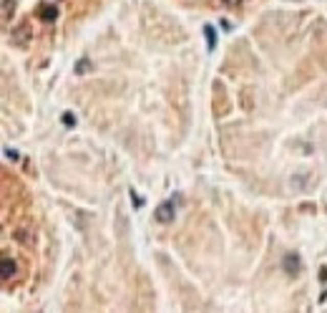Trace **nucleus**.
Segmentation results:
<instances>
[{
  "mask_svg": "<svg viewBox=\"0 0 327 313\" xmlns=\"http://www.w3.org/2000/svg\"><path fill=\"white\" fill-rule=\"evenodd\" d=\"M224 5H229V8H234V5H242V0H222Z\"/></svg>",
  "mask_w": 327,
  "mask_h": 313,
  "instance_id": "nucleus-12",
  "label": "nucleus"
},
{
  "mask_svg": "<svg viewBox=\"0 0 327 313\" xmlns=\"http://www.w3.org/2000/svg\"><path fill=\"white\" fill-rule=\"evenodd\" d=\"M5 156H8V159H13V162H15V159H18V152H15V149H5Z\"/></svg>",
  "mask_w": 327,
  "mask_h": 313,
  "instance_id": "nucleus-11",
  "label": "nucleus"
},
{
  "mask_svg": "<svg viewBox=\"0 0 327 313\" xmlns=\"http://www.w3.org/2000/svg\"><path fill=\"white\" fill-rule=\"evenodd\" d=\"M13 10H15V3L13 0H3V21H10Z\"/></svg>",
  "mask_w": 327,
  "mask_h": 313,
  "instance_id": "nucleus-6",
  "label": "nucleus"
},
{
  "mask_svg": "<svg viewBox=\"0 0 327 313\" xmlns=\"http://www.w3.org/2000/svg\"><path fill=\"white\" fill-rule=\"evenodd\" d=\"M154 218L159 220V222H171L174 220V202L171 200H166V202H161L159 207H156V212H154Z\"/></svg>",
  "mask_w": 327,
  "mask_h": 313,
  "instance_id": "nucleus-1",
  "label": "nucleus"
},
{
  "mask_svg": "<svg viewBox=\"0 0 327 313\" xmlns=\"http://www.w3.org/2000/svg\"><path fill=\"white\" fill-rule=\"evenodd\" d=\"M3 281H10L13 276H15V260L13 258H3Z\"/></svg>",
  "mask_w": 327,
  "mask_h": 313,
  "instance_id": "nucleus-4",
  "label": "nucleus"
},
{
  "mask_svg": "<svg viewBox=\"0 0 327 313\" xmlns=\"http://www.w3.org/2000/svg\"><path fill=\"white\" fill-rule=\"evenodd\" d=\"M320 278H322V281H327V268H322V270H320Z\"/></svg>",
  "mask_w": 327,
  "mask_h": 313,
  "instance_id": "nucleus-13",
  "label": "nucleus"
},
{
  "mask_svg": "<svg viewBox=\"0 0 327 313\" xmlns=\"http://www.w3.org/2000/svg\"><path fill=\"white\" fill-rule=\"evenodd\" d=\"M89 66H91V63L86 61V58H83V61H81L78 66H76V73H83V71H89Z\"/></svg>",
  "mask_w": 327,
  "mask_h": 313,
  "instance_id": "nucleus-9",
  "label": "nucleus"
},
{
  "mask_svg": "<svg viewBox=\"0 0 327 313\" xmlns=\"http://www.w3.org/2000/svg\"><path fill=\"white\" fill-rule=\"evenodd\" d=\"M282 265H285V273H287V276H297V273H299V258H297V252H287Z\"/></svg>",
  "mask_w": 327,
  "mask_h": 313,
  "instance_id": "nucleus-3",
  "label": "nucleus"
},
{
  "mask_svg": "<svg viewBox=\"0 0 327 313\" xmlns=\"http://www.w3.org/2000/svg\"><path fill=\"white\" fill-rule=\"evenodd\" d=\"M204 35H207V48L209 51H214V46H216V33L211 26H204Z\"/></svg>",
  "mask_w": 327,
  "mask_h": 313,
  "instance_id": "nucleus-5",
  "label": "nucleus"
},
{
  "mask_svg": "<svg viewBox=\"0 0 327 313\" xmlns=\"http://www.w3.org/2000/svg\"><path fill=\"white\" fill-rule=\"evenodd\" d=\"M131 200H134V205H136V207H141V205H144V200H141V197H139L134 189H131Z\"/></svg>",
  "mask_w": 327,
  "mask_h": 313,
  "instance_id": "nucleus-10",
  "label": "nucleus"
},
{
  "mask_svg": "<svg viewBox=\"0 0 327 313\" xmlns=\"http://www.w3.org/2000/svg\"><path fill=\"white\" fill-rule=\"evenodd\" d=\"M38 18H40V21H46V23H53V21L58 18V8H56V5H51V3H43V5L38 8Z\"/></svg>",
  "mask_w": 327,
  "mask_h": 313,
  "instance_id": "nucleus-2",
  "label": "nucleus"
},
{
  "mask_svg": "<svg viewBox=\"0 0 327 313\" xmlns=\"http://www.w3.org/2000/svg\"><path fill=\"white\" fill-rule=\"evenodd\" d=\"M63 124H66V126H76V114L66 111V114H63Z\"/></svg>",
  "mask_w": 327,
  "mask_h": 313,
  "instance_id": "nucleus-8",
  "label": "nucleus"
},
{
  "mask_svg": "<svg viewBox=\"0 0 327 313\" xmlns=\"http://www.w3.org/2000/svg\"><path fill=\"white\" fill-rule=\"evenodd\" d=\"M23 35H28V26H20V28H15V31H13V38H18V41H20V43H23V41H26V38H23Z\"/></svg>",
  "mask_w": 327,
  "mask_h": 313,
  "instance_id": "nucleus-7",
  "label": "nucleus"
}]
</instances>
